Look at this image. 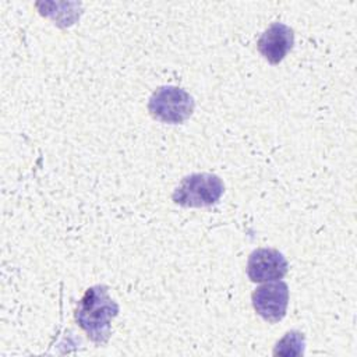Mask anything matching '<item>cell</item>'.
<instances>
[{"label": "cell", "mask_w": 357, "mask_h": 357, "mask_svg": "<svg viewBox=\"0 0 357 357\" xmlns=\"http://www.w3.org/2000/svg\"><path fill=\"white\" fill-rule=\"evenodd\" d=\"M252 307L255 312L271 324L282 321L289 304V287L283 280L266 282L257 287L252 294Z\"/></svg>", "instance_id": "277c9868"}, {"label": "cell", "mask_w": 357, "mask_h": 357, "mask_svg": "<svg viewBox=\"0 0 357 357\" xmlns=\"http://www.w3.org/2000/svg\"><path fill=\"white\" fill-rule=\"evenodd\" d=\"M305 346V337L298 331H289L273 349V356H303Z\"/></svg>", "instance_id": "52a82bcc"}, {"label": "cell", "mask_w": 357, "mask_h": 357, "mask_svg": "<svg viewBox=\"0 0 357 357\" xmlns=\"http://www.w3.org/2000/svg\"><path fill=\"white\" fill-rule=\"evenodd\" d=\"M194 98L184 89L173 85L159 86L149 98L151 116L162 123L180 124L194 112Z\"/></svg>", "instance_id": "3957f363"}, {"label": "cell", "mask_w": 357, "mask_h": 357, "mask_svg": "<svg viewBox=\"0 0 357 357\" xmlns=\"http://www.w3.org/2000/svg\"><path fill=\"white\" fill-rule=\"evenodd\" d=\"M294 45L293 29L283 22L271 24L257 42L258 52L271 64H279Z\"/></svg>", "instance_id": "8992f818"}, {"label": "cell", "mask_w": 357, "mask_h": 357, "mask_svg": "<svg viewBox=\"0 0 357 357\" xmlns=\"http://www.w3.org/2000/svg\"><path fill=\"white\" fill-rule=\"evenodd\" d=\"M287 269V259L275 248H257L250 254L247 262V275L254 283L280 280Z\"/></svg>", "instance_id": "5b68a950"}, {"label": "cell", "mask_w": 357, "mask_h": 357, "mask_svg": "<svg viewBox=\"0 0 357 357\" xmlns=\"http://www.w3.org/2000/svg\"><path fill=\"white\" fill-rule=\"evenodd\" d=\"M119 314V304L109 296L107 286L95 284L84 293L75 308V321L96 344H105L112 333V319Z\"/></svg>", "instance_id": "6da1fadb"}, {"label": "cell", "mask_w": 357, "mask_h": 357, "mask_svg": "<svg viewBox=\"0 0 357 357\" xmlns=\"http://www.w3.org/2000/svg\"><path fill=\"white\" fill-rule=\"evenodd\" d=\"M225 191V184L216 174L192 173L185 176L173 191L174 204L184 208H205L215 205Z\"/></svg>", "instance_id": "7a4b0ae2"}]
</instances>
